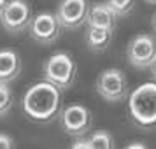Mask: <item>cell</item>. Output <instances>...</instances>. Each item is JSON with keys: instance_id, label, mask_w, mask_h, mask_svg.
<instances>
[{"instance_id": "17", "label": "cell", "mask_w": 156, "mask_h": 149, "mask_svg": "<svg viewBox=\"0 0 156 149\" xmlns=\"http://www.w3.org/2000/svg\"><path fill=\"white\" fill-rule=\"evenodd\" d=\"M14 147V140L5 133H0V149H11Z\"/></svg>"}, {"instance_id": "18", "label": "cell", "mask_w": 156, "mask_h": 149, "mask_svg": "<svg viewBox=\"0 0 156 149\" xmlns=\"http://www.w3.org/2000/svg\"><path fill=\"white\" fill-rule=\"evenodd\" d=\"M135 147H139V149H146V144H142V142H132V144L128 146V149H135Z\"/></svg>"}, {"instance_id": "13", "label": "cell", "mask_w": 156, "mask_h": 149, "mask_svg": "<svg viewBox=\"0 0 156 149\" xmlns=\"http://www.w3.org/2000/svg\"><path fill=\"white\" fill-rule=\"evenodd\" d=\"M93 144V149H112L114 147V139L107 130H97L90 137Z\"/></svg>"}, {"instance_id": "21", "label": "cell", "mask_w": 156, "mask_h": 149, "mask_svg": "<svg viewBox=\"0 0 156 149\" xmlns=\"http://www.w3.org/2000/svg\"><path fill=\"white\" fill-rule=\"evenodd\" d=\"M153 30L156 32V14H154V18H153Z\"/></svg>"}, {"instance_id": "15", "label": "cell", "mask_w": 156, "mask_h": 149, "mask_svg": "<svg viewBox=\"0 0 156 149\" xmlns=\"http://www.w3.org/2000/svg\"><path fill=\"white\" fill-rule=\"evenodd\" d=\"M107 4L116 12V16H126L132 12L135 0H107Z\"/></svg>"}, {"instance_id": "1", "label": "cell", "mask_w": 156, "mask_h": 149, "mask_svg": "<svg viewBox=\"0 0 156 149\" xmlns=\"http://www.w3.org/2000/svg\"><path fill=\"white\" fill-rule=\"evenodd\" d=\"M62 107V90L49 81H39L32 84L23 95V111L27 118L41 125L56 119Z\"/></svg>"}, {"instance_id": "20", "label": "cell", "mask_w": 156, "mask_h": 149, "mask_svg": "<svg viewBox=\"0 0 156 149\" xmlns=\"http://www.w3.org/2000/svg\"><path fill=\"white\" fill-rule=\"evenodd\" d=\"M151 70H153V77H154V81H156V60H154V63L151 65Z\"/></svg>"}, {"instance_id": "19", "label": "cell", "mask_w": 156, "mask_h": 149, "mask_svg": "<svg viewBox=\"0 0 156 149\" xmlns=\"http://www.w3.org/2000/svg\"><path fill=\"white\" fill-rule=\"evenodd\" d=\"M11 2H12V0H0V14H2L4 11H5V7H7Z\"/></svg>"}, {"instance_id": "12", "label": "cell", "mask_w": 156, "mask_h": 149, "mask_svg": "<svg viewBox=\"0 0 156 149\" xmlns=\"http://www.w3.org/2000/svg\"><path fill=\"white\" fill-rule=\"evenodd\" d=\"M112 32L111 28L104 27H88L86 30V46L93 53H104L111 46L112 41Z\"/></svg>"}, {"instance_id": "4", "label": "cell", "mask_w": 156, "mask_h": 149, "mask_svg": "<svg viewBox=\"0 0 156 149\" xmlns=\"http://www.w3.org/2000/svg\"><path fill=\"white\" fill-rule=\"evenodd\" d=\"M93 116L90 109L81 104L67 105L60 114V125L67 135L72 137H84L91 130Z\"/></svg>"}, {"instance_id": "11", "label": "cell", "mask_w": 156, "mask_h": 149, "mask_svg": "<svg viewBox=\"0 0 156 149\" xmlns=\"http://www.w3.org/2000/svg\"><path fill=\"white\" fill-rule=\"evenodd\" d=\"M116 12L109 7V4H95L88 9L86 23L88 27H104V28L114 30L116 27Z\"/></svg>"}, {"instance_id": "8", "label": "cell", "mask_w": 156, "mask_h": 149, "mask_svg": "<svg viewBox=\"0 0 156 149\" xmlns=\"http://www.w3.org/2000/svg\"><path fill=\"white\" fill-rule=\"evenodd\" d=\"M32 21V9L23 0H12L0 14V23L9 34H20L27 30Z\"/></svg>"}, {"instance_id": "6", "label": "cell", "mask_w": 156, "mask_h": 149, "mask_svg": "<svg viewBox=\"0 0 156 149\" xmlns=\"http://www.w3.org/2000/svg\"><path fill=\"white\" fill-rule=\"evenodd\" d=\"M128 62L135 69H151L156 60V41L149 34L135 35L126 48Z\"/></svg>"}, {"instance_id": "9", "label": "cell", "mask_w": 156, "mask_h": 149, "mask_svg": "<svg viewBox=\"0 0 156 149\" xmlns=\"http://www.w3.org/2000/svg\"><path fill=\"white\" fill-rule=\"evenodd\" d=\"M88 16V4L86 0H62L56 11V18L62 28H79L83 23H86Z\"/></svg>"}, {"instance_id": "5", "label": "cell", "mask_w": 156, "mask_h": 149, "mask_svg": "<svg viewBox=\"0 0 156 149\" xmlns=\"http://www.w3.org/2000/svg\"><path fill=\"white\" fill-rule=\"evenodd\" d=\"M97 91L107 102H121L128 93L126 77L119 69H105L97 79Z\"/></svg>"}, {"instance_id": "7", "label": "cell", "mask_w": 156, "mask_h": 149, "mask_svg": "<svg viewBox=\"0 0 156 149\" xmlns=\"http://www.w3.org/2000/svg\"><path fill=\"white\" fill-rule=\"evenodd\" d=\"M60 30H62V25L58 21L56 14L53 12H41L34 16L28 27L30 37L42 46H49L55 41H58Z\"/></svg>"}, {"instance_id": "22", "label": "cell", "mask_w": 156, "mask_h": 149, "mask_svg": "<svg viewBox=\"0 0 156 149\" xmlns=\"http://www.w3.org/2000/svg\"><path fill=\"white\" fill-rule=\"evenodd\" d=\"M147 4H156V0H146Z\"/></svg>"}, {"instance_id": "2", "label": "cell", "mask_w": 156, "mask_h": 149, "mask_svg": "<svg viewBox=\"0 0 156 149\" xmlns=\"http://www.w3.org/2000/svg\"><path fill=\"white\" fill-rule=\"evenodd\" d=\"M128 112L142 130L156 128V83H144L130 93Z\"/></svg>"}, {"instance_id": "16", "label": "cell", "mask_w": 156, "mask_h": 149, "mask_svg": "<svg viewBox=\"0 0 156 149\" xmlns=\"http://www.w3.org/2000/svg\"><path fill=\"white\" fill-rule=\"evenodd\" d=\"M72 149H93V144L90 139H83V137H77V140L72 144Z\"/></svg>"}, {"instance_id": "3", "label": "cell", "mask_w": 156, "mask_h": 149, "mask_svg": "<svg viewBox=\"0 0 156 149\" xmlns=\"http://www.w3.org/2000/svg\"><path fill=\"white\" fill-rule=\"evenodd\" d=\"M42 74L46 81L53 83L63 91L74 84L77 77V65L69 53H55L44 62Z\"/></svg>"}, {"instance_id": "14", "label": "cell", "mask_w": 156, "mask_h": 149, "mask_svg": "<svg viewBox=\"0 0 156 149\" xmlns=\"http://www.w3.org/2000/svg\"><path fill=\"white\" fill-rule=\"evenodd\" d=\"M12 102H14V97L7 83H0V118H4L11 111Z\"/></svg>"}, {"instance_id": "10", "label": "cell", "mask_w": 156, "mask_h": 149, "mask_svg": "<svg viewBox=\"0 0 156 149\" xmlns=\"http://www.w3.org/2000/svg\"><path fill=\"white\" fill-rule=\"evenodd\" d=\"M21 72V56L14 49H0V83H12Z\"/></svg>"}]
</instances>
